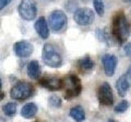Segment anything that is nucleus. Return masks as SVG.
Here are the masks:
<instances>
[{"label": "nucleus", "instance_id": "nucleus-1", "mask_svg": "<svg viewBox=\"0 0 131 122\" xmlns=\"http://www.w3.org/2000/svg\"><path fill=\"white\" fill-rule=\"evenodd\" d=\"M112 34L120 45L124 44L129 37L130 26L123 12H118L113 17Z\"/></svg>", "mask_w": 131, "mask_h": 122}, {"label": "nucleus", "instance_id": "nucleus-2", "mask_svg": "<svg viewBox=\"0 0 131 122\" xmlns=\"http://www.w3.org/2000/svg\"><path fill=\"white\" fill-rule=\"evenodd\" d=\"M42 59L47 66L53 68H60L62 64V57L50 43L44 44L42 51Z\"/></svg>", "mask_w": 131, "mask_h": 122}, {"label": "nucleus", "instance_id": "nucleus-3", "mask_svg": "<svg viewBox=\"0 0 131 122\" xmlns=\"http://www.w3.org/2000/svg\"><path fill=\"white\" fill-rule=\"evenodd\" d=\"M35 92V88L30 82H19L11 89V98L16 100H25Z\"/></svg>", "mask_w": 131, "mask_h": 122}, {"label": "nucleus", "instance_id": "nucleus-4", "mask_svg": "<svg viewBox=\"0 0 131 122\" xmlns=\"http://www.w3.org/2000/svg\"><path fill=\"white\" fill-rule=\"evenodd\" d=\"M48 24L53 32H60L67 26V16L61 10L53 11L48 16Z\"/></svg>", "mask_w": 131, "mask_h": 122}, {"label": "nucleus", "instance_id": "nucleus-5", "mask_svg": "<svg viewBox=\"0 0 131 122\" xmlns=\"http://www.w3.org/2000/svg\"><path fill=\"white\" fill-rule=\"evenodd\" d=\"M19 15L23 20L30 21L37 16V6L35 0H21L18 7Z\"/></svg>", "mask_w": 131, "mask_h": 122}, {"label": "nucleus", "instance_id": "nucleus-6", "mask_svg": "<svg viewBox=\"0 0 131 122\" xmlns=\"http://www.w3.org/2000/svg\"><path fill=\"white\" fill-rule=\"evenodd\" d=\"M74 20L81 26L90 25L95 19V15L92 9L89 7H81L74 12Z\"/></svg>", "mask_w": 131, "mask_h": 122}, {"label": "nucleus", "instance_id": "nucleus-7", "mask_svg": "<svg viewBox=\"0 0 131 122\" xmlns=\"http://www.w3.org/2000/svg\"><path fill=\"white\" fill-rule=\"evenodd\" d=\"M97 99L103 106H111L114 103V95L108 82H103L97 89Z\"/></svg>", "mask_w": 131, "mask_h": 122}, {"label": "nucleus", "instance_id": "nucleus-8", "mask_svg": "<svg viewBox=\"0 0 131 122\" xmlns=\"http://www.w3.org/2000/svg\"><path fill=\"white\" fill-rule=\"evenodd\" d=\"M14 51L19 58H28L34 51V47L28 41H19L14 45Z\"/></svg>", "mask_w": 131, "mask_h": 122}, {"label": "nucleus", "instance_id": "nucleus-9", "mask_svg": "<svg viewBox=\"0 0 131 122\" xmlns=\"http://www.w3.org/2000/svg\"><path fill=\"white\" fill-rule=\"evenodd\" d=\"M118 64V59L116 55L106 54L102 57V64H103L105 74L107 77H112L115 74Z\"/></svg>", "mask_w": 131, "mask_h": 122}, {"label": "nucleus", "instance_id": "nucleus-10", "mask_svg": "<svg viewBox=\"0 0 131 122\" xmlns=\"http://www.w3.org/2000/svg\"><path fill=\"white\" fill-rule=\"evenodd\" d=\"M40 85L46 88L49 90H59L62 89L65 85L64 81L60 78H43L39 81Z\"/></svg>", "mask_w": 131, "mask_h": 122}, {"label": "nucleus", "instance_id": "nucleus-11", "mask_svg": "<svg viewBox=\"0 0 131 122\" xmlns=\"http://www.w3.org/2000/svg\"><path fill=\"white\" fill-rule=\"evenodd\" d=\"M35 29L42 39H47L49 37V28L46 19L41 16L35 23Z\"/></svg>", "mask_w": 131, "mask_h": 122}, {"label": "nucleus", "instance_id": "nucleus-12", "mask_svg": "<svg viewBox=\"0 0 131 122\" xmlns=\"http://www.w3.org/2000/svg\"><path fill=\"white\" fill-rule=\"evenodd\" d=\"M116 87L117 89L118 95L121 97H125L129 88V82L125 75L121 76L116 81Z\"/></svg>", "mask_w": 131, "mask_h": 122}, {"label": "nucleus", "instance_id": "nucleus-13", "mask_svg": "<svg viewBox=\"0 0 131 122\" xmlns=\"http://www.w3.org/2000/svg\"><path fill=\"white\" fill-rule=\"evenodd\" d=\"M27 75L30 79L37 80L41 75L39 64L37 60H31L27 65Z\"/></svg>", "mask_w": 131, "mask_h": 122}, {"label": "nucleus", "instance_id": "nucleus-14", "mask_svg": "<svg viewBox=\"0 0 131 122\" xmlns=\"http://www.w3.org/2000/svg\"><path fill=\"white\" fill-rule=\"evenodd\" d=\"M78 68L83 72H90L94 67V62L93 60L90 58L89 55H86L83 58L80 59L78 60Z\"/></svg>", "mask_w": 131, "mask_h": 122}, {"label": "nucleus", "instance_id": "nucleus-15", "mask_svg": "<svg viewBox=\"0 0 131 122\" xmlns=\"http://www.w3.org/2000/svg\"><path fill=\"white\" fill-rule=\"evenodd\" d=\"M37 112H38L37 105L34 103H29L23 106L20 114L26 119H31L36 115Z\"/></svg>", "mask_w": 131, "mask_h": 122}, {"label": "nucleus", "instance_id": "nucleus-16", "mask_svg": "<svg viewBox=\"0 0 131 122\" xmlns=\"http://www.w3.org/2000/svg\"><path fill=\"white\" fill-rule=\"evenodd\" d=\"M70 116L76 122H83L85 120V112L81 106H75L71 109Z\"/></svg>", "mask_w": 131, "mask_h": 122}, {"label": "nucleus", "instance_id": "nucleus-17", "mask_svg": "<svg viewBox=\"0 0 131 122\" xmlns=\"http://www.w3.org/2000/svg\"><path fill=\"white\" fill-rule=\"evenodd\" d=\"M3 112L7 116H13L16 112V104L15 103H8L3 106Z\"/></svg>", "mask_w": 131, "mask_h": 122}, {"label": "nucleus", "instance_id": "nucleus-18", "mask_svg": "<svg viewBox=\"0 0 131 122\" xmlns=\"http://www.w3.org/2000/svg\"><path fill=\"white\" fill-rule=\"evenodd\" d=\"M94 9L99 16H103L105 13V6L103 0H93Z\"/></svg>", "mask_w": 131, "mask_h": 122}, {"label": "nucleus", "instance_id": "nucleus-19", "mask_svg": "<svg viewBox=\"0 0 131 122\" xmlns=\"http://www.w3.org/2000/svg\"><path fill=\"white\" fill-rule=\"evenodd\" d=\"M48 104L53 108H59L61 107V99L57 95H51L48 98Z\"/></svg>", "mask_w": 131, "mask_h": 122}, {"label": "nucleus", "instance_id": "nucleus-20", "mask_svg": "<svg viewBox=\"0 0 131 122\" xmlns=\"http://www.w3.org/2000/svg\"><path fill=\"white\" fill-rule=\"evenodd\" d=\"M129 108V103L127 100H122L114 108L115 112L117 113H123L126 112Z\"/></svg>", "mask_w": 131, "mask_h": 122}, {"label": "nucleus", "instance_id": "nucleus-21", "mask_svg": "<svg viewBox=\"0 0 131 122\" xmlns=\"http://www.w3.org/2000/svg\"><path fill=\"white\" fill-rule=\"evenodd\" d=\"M78 2L75 0H68L65 4V8L69 12H75L78 9Z\"/></svg>", "mask_w": 131, "mask_h": 122}, {"label": "nucleus", "instance_id": "nucleus-22", "mask_svg": "<svg viewBox=\"0 0 131 122\" xmlns=\"http://www.w3.org/2000/svg\"><path fill=\"white\" fill-rule=\"evenodd\" d=\"M124 51L125 54L131 59V42L125 44V46L124 47Z\"/></svg>", "mask_w": 131, "mask_h": 122}, {"label": "nucleus", "instance_id": "nucleus-23", "mask_svg": "<svg viewBox=\"0 0 131 122\" xmlns=\"http://www.w3.org/2000/svg\"><path fill=\"white\" fill-rule=\"evenodd\" d=\"M12 0H0V11L6 7L11 3Z\"/></svg>", "mask_w": 131, "mask_h": 122}, {"label": "nucleus", "instance_id": "nucleus-24", "mask_svg": "<svg viewBox=\"0 0 131 122\" xmlns=\"http://www.w3.org/2000/svg\"><path fill=\"white\" fill-rule=\"evenodd\" d=\"M125 76L127 77V79H128L129 82H131V65L129 66V68H128V71H127Z\"/></svg>", "mask_w": 131, "mask_h": 122}, {"label": "nucleus", "instance_id": "nucleus-25", "mask_svg": "<svg viewBox=\"0 0 131 122\" xmlns=\"http://www.w3.org/2000/svg\"><path fill=\"white\" fill-rule=\"evenodd\" d=\"M4 96H5V95H4V93H3V92H0V101H1V100L3 99Z\"/></svg>", "mask_w": 131, "mask_h": 122}, {"label": "nucleus", "instance_id": "nucleus-26", "mask_svg": "<svg viewBox=\"0 0 131 122\" xmlns=\"http://www.w3.org/2000/svg\"><path fill=\"white\" fill-rule=\"evenodd\" d=\"M124 3H131V0H122Z\"/></svg>", "mask_w": 131, "mask_h": 122}, {"label": "nucleus", "instance_id": "nucleus-27", "mask_svg": "<svg viewBox=\"0 0 131 122\" xmlns=\"http://www.w3.org/2000/svg\"><path fill=\"white\" fill-rule=\"evenodd\" d=\"M1 88H2V81L0 79V89H1Z\"/></svg>", "mask_w": 131, "mask_h": 122}, {"label": "nucleus", "instance_id": "nucleus-28", "mask_svg": "<svg viewBox=\"0 0 131 122\" xmlns=\"http://www.w3.org/2000/svg\"><path fill=\"white\" fill-rule=\"evenodd\" d=\"M108 122H116V121H115V120H110Z\"/></svg>", "mask_w": 131, "mask_h": 122}, {"label": "nucleus", "instance_id": "nucleus-29", "mask_svg": "<svg viewBox=\"0 0 131 122\" xmlns=\"http://www.w3.org/2000/svg\"><path fill=\"white\" fill-rule=\"evenodd\" d=\"M35 122H39V121H35Z\"/></svg>", "mask_w": 131, "mask_h": 122}]
</instances>
